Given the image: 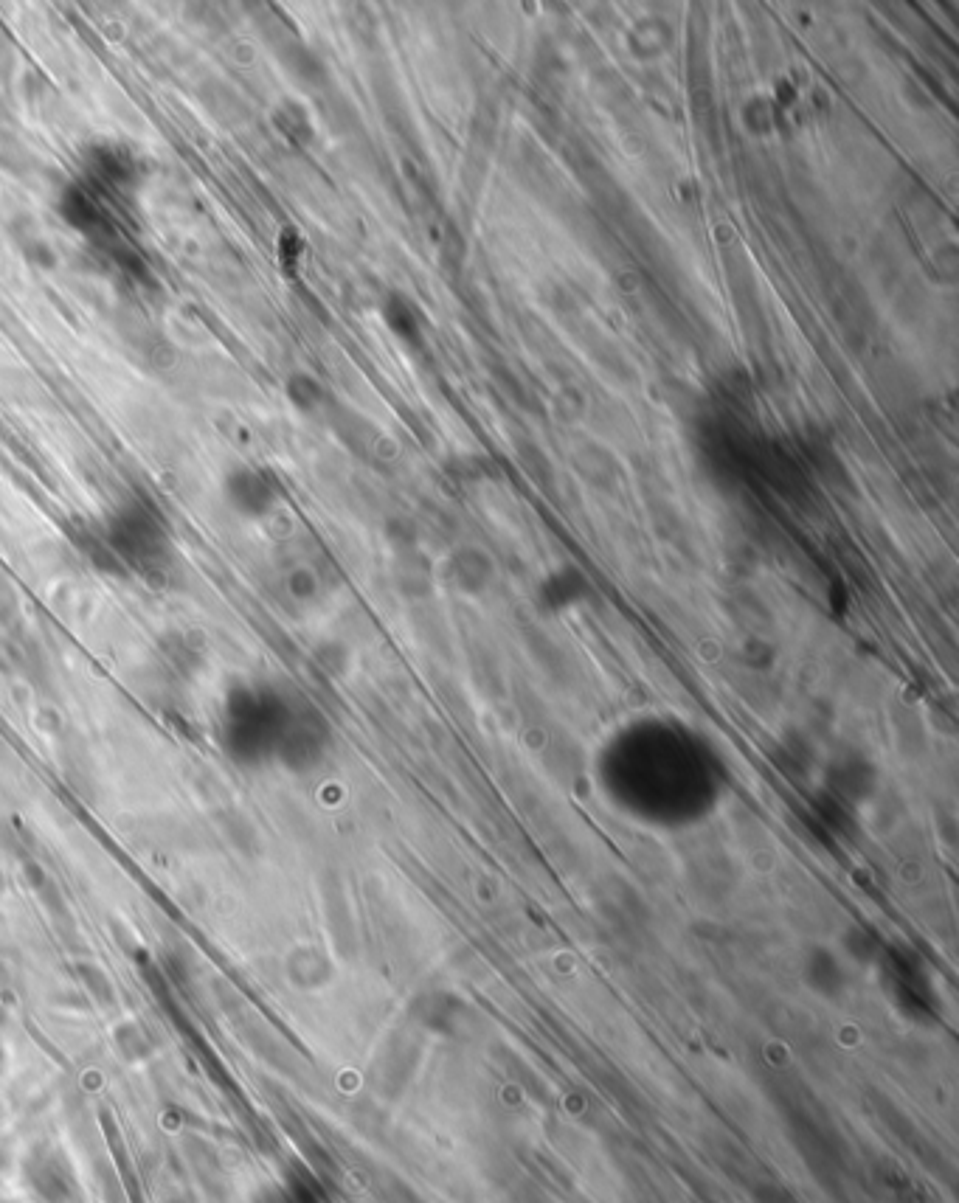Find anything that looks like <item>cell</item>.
I'll return each mask as SVG.
<instances>
[{
  "mask_svg": "<svg viewBox=\"0 0 959 1203\" xmlns=\"http://www.w3.org/2000/svg\"><path fill=\"white\" fill-rule=\"evenodd\" d=\"M23 1181L43 1203H82V1184L74 1164L57 1144L40 1142L23 1159Z\"/></svg>",
  "mask_w": 959,
  "mask_h": 1203,
  "instance_id": "obj_1",
  "label": "cell"
},
{
  "mask_svg": "<svg viewBox=\"0 0 959 1203\" xmlns=\"http://www.w3.org/2000/svg\"><path fill=\"white\" fill-rule=\"evenodd\" d=\"M813 965H816V979H813V984H816L819 990H825V993H833V987L839 984V967L833 962V956H830V953H819Z\"/></svg>",
  "mask_w": 959,
  "mask_h": 1203,
  "instance_id": "obj_2",
  "label": "cell"
},
{
  "mask_svg": "<svg viewBox=\"0 0 959 1203\" xmlns=\"http://www.w3.org/2000/svg\"><path fill=\"white\" fill-rule=\"evenodd\" d=\"M529 1203H552L549 1198H529Z\"/></svg>",
  "mask_w": 959,
  "mask_h": 1203,
  "instance_id": "obj_3",
  "label": "cell"
},
{
  "mask_svg": "<svg viewBox=\"0 0 959 1203\" xmlns=\"http://www.w3.org/2000/svg\"><path fill=\"white\" fill-rule=\"evenodd\" d=\"M0 1203H12V1201H6V1198H0Z\"/></svg>",
  "mask_w": 959,
  "mask_h": 1203,
  "instance_id": "obj_4",
  "label": "cell"
}]
</instances>
